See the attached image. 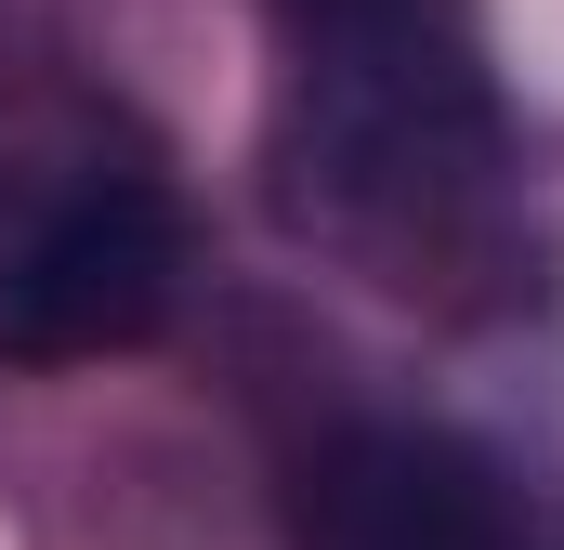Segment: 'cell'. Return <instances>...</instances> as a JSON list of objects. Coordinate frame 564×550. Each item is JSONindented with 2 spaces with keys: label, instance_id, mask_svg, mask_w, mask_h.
Segmentation results:
<instances>
[{
  "label": "cell",
  "instance_id": "cell-2",
  "mask_svg": "<svg viewBox=\"0 0 564 550\" xmlns=\"http://www.w3.org/2000/svg\"><path fill=\"white\" fill-rule=\"evenodd\" d=\"M184 197L119 119H26L0 144V367H93L171 328Z\"/></svg>",
  "mask_w": 564,
  "mask_h": 550
},
{
  "label": "cell",
  "instance_id": "cell-3",
  "mask_svg": "<svg viewBox=\"0 0 564 550\" xmlns=\"http://www.w3.org/2000/svg\"><path fill=\"white\" fill-rule=\"evenodd\" d=\"M289 550H552V525L473 432L341 419L289 472Z\"/></svg>",
  "mask_w": 564,
  "mask_h": 550
},
{
  "label": "cell",
  "instance_id": "cell-1",
  "mask_svg": "<svg viewBox=\"0 0 564 550\" xmlns=\"http://www.w3.org/2000/svg\"><path fill=\"white\" fill-rule=\"evenodd\" d=\"M263 53L289 237L408 301L512 263V119L459 0H263Z\"/></svg>",
  "mask_w": 564,
  "mask_h": 550
}]
</instances>
